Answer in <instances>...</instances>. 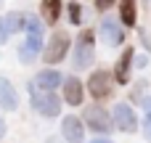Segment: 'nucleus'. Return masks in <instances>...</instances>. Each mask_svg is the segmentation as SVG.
<instances>
[{"label": "nucleus", "instance_id": "f257e3e1", "mask_svg": "<svg viewBox=\"0 0 151 143\" xmlns=\"http://www.w3.org/2000/svg\"><path fill=\"white\" fill-rule=\"evenodd\" d=\"M96 64V29L93 27H82L74 45H72V69L74 72H85Z\"/></svg>", "mask_w": 151, "mask_h": 143}, {"label": "nucleus", "instance_id": "f03ea898", "mask_svg": "<svg viewBox=\"0 0 151 143\" xmlns=\"http://www.w3.org/2000/svg\"><path fill=\"white\" fill-rule=\"evenodd\" d=\"M72 45H74V40H72L69 29H53L50 37H45V48H42V56H40L42 64H48V66L61 64L69 56Z\"/></svg>", "mask_w": 151, "mask_h": 143}, {"label": "nucleus", "instance_id": "7ed1b4c3", "mask_svg": "<svg viewBox=\"0 0 151 143\" xmlns=\"http://www.w3.org/2000/svg\"><path fill=\"white\" fill-rule=\"evenodd\" d=\"M27 93H29V106H32V111H35L37 117H45V119L61 117L64 101H61L58 93H42V90H37L32 82H27Z\"/></svg>", "mask_w": 151, "mask_h": 143}, {"label": "nucleus", "instance_id": "20e7f679", "mask_svg": "<svg viewBox=\"0 0 151 143\" xmlns=\"http://www.w3.org/2000/svg\"><path fill=\"white\" fill-rule=\"evenodd\" d=\"M80 119L85 122V130L96 133V138H106L109 133H114L111 111H109V109H104L101 103H90V106H85Z\"/></svg>", "mask_w": 151, "mask_h": 143}, {"label": "nucleus", "instance_id": "39448f33", "mask_svg": "<svg viewBox=\"0 0 151 143\" xmlns=\"http://www.w3.org/2000/svg\"><path fill=\"white\" fill-rule=\"evenodd\" d=\"M114 77H111V72L109 69H93L90 72V77H88V82H85V93L93 98V101H106V98H111L114 96Z\"/></svg>", "mask_w": 151, "mask_h": 143}, {"label": "nucleus", "instance_id": "423d86ee", "mask_svg": "<svg viewBox=\"0 0 151 143\" xmlns=\"http://www.w3.org/2000/svg\"><path fill=\"white\" fill-rule=\"evenodd\" d=\"M85 122L77 114H64L58 125V138L64 143H85Z\"/></svg>", "mask_w": 151, "mask_h": 143}, {"label": "nucleus", "instance_id": "0eeeda50", "mask_svg": "<svg viewBox=\"0 0 151 143\" xmlns=\"http://www.w3.org/2000/svg\"><path fill=\"white\" fill-rule=\"evenodd\" d=\"M29 82H32L37 90H42V93H58L61 85H64V74H61L56 66H45V69L35 72V77H32Z\"/></svg>", "mask_w": 151, "mask_h": 143}, {"label": "nucleus", "instance_id": "6e6552de", "mask_svg": "<svg viewBox=\"0 0 151 143\" xmlns=\"http://www.w3.org/2000/svg\"><path fill=\"white\" fill-rule=\"evenodd\" d=\"M111 122H114V127H117L119 133H135V130H138V117H135V109H133L127 101L114 103Z\"/></svg>", "mask_w": 151, "mask_h": 143}, {"label": "nucleus", "instance_id": "1a4fd4ad", "mask_svg": "<svg viewBox=\"0 0 151 143\" xmlns=\"http://www.w3.org/2000/svg\"><path fill=\"white\" fill-rule=\"evenodd\" d=\"M98 34H101L104 45H109V48H117V45L125 42V27H122L119 19H114V16H104V19H101Z\"/></svg>", "mask_w": 151, "mask_h": 143}, {"label": "nucleus", "instance_id": "9d476101", "mask_svg": "<svg viewBox=\"0 0 151 143\" xmlns=\"http://www.w3.org/2000/svg\"><path fill=\"white\" fill-rule=\"evenodd\" d=\"M85 82L77 77V74H69L64 77V85H61V101L66 106H82L85 103Z\"/></svg>", "mask_w": 151, "mask_h": 143}, {"label": "nucleus", "instance_id": "9b49d317", "mask_svg": "<svg viewBox=\"0 0 151 143\" xmlns=\"http://www.w3.org/2000/svg\"><path fill=\"white\" fill-rule=\"evenodd\" d=\"M42 48H45V40H37V37H21L19 45H16V58H19L24 66H32V64L42 56Z\"/></svg>", "mask_w": 151, "mask_h": 143}, {"label": "nucleus", "instance_id": "f8f14e48", "mask_svg": "<svg viewBox=\"0 0 151 143\" xmlns=\"http://www.w3.org/2000/svg\"><path fill=\"white\" fill-rule=\"evenodd\" d=\"M19 103H21V96H19V88L0 74V109L3 111H19Z\"/></svg>", "mask_w": 151, "mask_h": 143}, {"label": "nucleus", "instance_id": "ddd939ff", "mask_svg": "<svg viewBox=\"0 0 151 143\" xmlns=\"http://www.w3.org/2000/svg\"><path fill=\"white\" fill-rule=\"evenodd\" d=\"M133 58H135V50L127 45V48L119 53V58H117V64H114V72H111V77H114V82H117V85H127V82H130Z\"/></svg>", "mask_w": 151, "mask_h": 143}, {"label": "nucleus", "instance_id": "4468645a", "mask_svg": "<svg viewBox=\"0 0 151 143\" xmlns=\"http://www.w3.org/2000/svg\"><path fill=\"white\" fill-rule=\"evenodd\" d=\"M61 13H64V0H40V21L45 27H56L61 21Z\"/></svg>", "mask_w": 151, "mask_h": 143}, {"label": "nucleus", "instance_id": "2eb2a0df", "mask_svg": "<svg viewBox=\"0 0 151 143\" xmlns=\"http://www.w3.org/2000/svg\"><path fill=\"white\" fill-rule=\"evenodd\" d=\"M117 5H119V16H117L119 24L125 29L138 27V0H119Z\"/></svg>", "mask_w": 151, "mask_h": 143}, {"label": "nucleus", "instance_id": "dca6fc26", "mask_svg": "<svg viewBox=\"0 0 151 143\" xmlns=\"http://www.w3.org/2000/svg\"><path fill=\"white\" fill-rule=\"evenodd\" d=\"M45 24L40 21L37 13L27 11V19H24V37H37V40H45Z\"/></svg>", "mask_w": 151, "mask_h": 143}, {"label": "nucleus", "instance_id": "f3484780", "mask_svg": "<svg viewBox=\"0 0 151 143\" xmlns=\"http://www.w3.org/2000/svg\"><path fill=\"white\" fill-rule=\"evenodd\" d=\"M3 19H5V27H8V32H11V37H13V34H24V19H27V11H8Z\"/></svg>", "mask_w": 151, "mask_h": 143}, {"label": "nucleus", "instance_id": "a211bd4d", "mask_svg": "<svg viewBox=\"0 0 151 143\" xmlns=\"http://www.w3.org/2000/svg\"><path fill=\"white\" fill-rule=\"evenodd\" d=\"M64 11H66V19H69L72 27H82V3L72 0V3L64 5Z\"/></svg>", "mask_w": 151, "mask_h": 143}, {"label": "nucleus", "instance_id": "6ab92c4d", "mask_svg": "<svg viewBox=\"0 0 151 143\" xmlns=\"http://www.w3.org/2000/svg\"><path fill=\"white\" fill-rule=\"evenodd\" d=\"M146 88H149V82H146V80H138V82H135V88L130 90V101L143 103V98H146V96H143V93H146Z\"/></svg>", "mask_w": 151, "mask_h": 143}, {"label": "nucleus", "instance_id": "aec40b11", "mask_svg": "<svg viewBox=\"0 0 151 143\" xmlns=\"http://www.w3.org/2000/svg\"><path fill=\"white\" fill-rule=\"evenodd\" d=\"M8 40H11V32H8V27H5V19L0 16V48L8 45Z\"/></svg>", "mask_w": 151, "mask_h": 143}, {"label": "nucleus", "instance_id": "412c9836", "mask_svg": "<svg viewBox=\"0 0 151 143\" xmlns=\"http://www.w3.org/2000/svg\"><path fill=\"white\" fill-rule=\"evenodd\" d=\"M114 3H119V0H96V11H98V13H106Z\"/></svg>", "mask_w": 151, "mask_h": 143}, {"label": "nucleus", "instance_id": "4be33fe9", "mask_svg": "<svg viewBox=\"0 0 151 143\" xmlns=\"http://www.w3.org/2000/svg\"><path fill=\"white\" fill-rule=\"evenodd\" d=\"M146 64H149V56H135L133 58V66L135 69H146Z\"/></svg>", "mask_w": 151, "mask_h": 143}, {"label": "nucleus", "instance_id": "5701e85b", "mask_svg": "<svg viewBox=\"0 0 151 143\" xmlns=\"http://www.w3.org/2000/svg\"><path fill=\"white\" fill-rule=\"evenodd\" d=\"M143 135H146V141L151 143V114H146V119H143Z\"/></svg>", "mask_w": 151, "mask_h": 143}, {"label": "nucleus", "instance_id": "b1692460", "mask_svg": "<svg viewBox=\"0 0 151 143\" xmlns=\"http://www.w3.org/2000/svg\"><path fill=\"white\" fill-rule=\"evenodd\" d=\"M141 42H143V48H146V50H151V34L146 32V29H141Z\"/></svg>", "mask_w": 151, "mask_h": 143}, {"label": "nucleus", "instance_id": "393cba45", "mask_svg": "<svg viewBox=\"0 0 151 143\" xmlns=\"http://www.w3.org/2000/svg\"><path fill=\"white\" fill-rule=\"evenodd\" d=\"M5 135H8V122H5V119L0 117V141H3Z\"/></svg>", "mask_w": 151, "mask_h": 143}, {"label": "nucleus", "instance_id": "a878e982", "mask_svg": "<svg viewBox=\"0 0 151 143\" xmlns=\"http://www.w3.org/2000/svg\"><path fill=\"white\" fill-rule=\"evenodd\" d=\"M141 106L146 109V114H151V96H146V98H143V103H141Z\"/></svg>", "mask_w": 151, "mask_h": 143}, {"label": "nucleus", "instance_id": "bb28decb", "mask_svg": "<svg viewBox=\"0 0 151 143\" xmlns=\"http://www.w3.org/2000/svg\"><path fill=\"white\" fill-rule=\"evenodd\" d=\"M88 143H114L111 138H93V141H88Z\"/></svg>", "mask_w": 151, "mask_h": 143}, {"label": "nucleus", "instance_id": "cd10ccee", "mask_svg": "<svg viewBox=\"0 0 151 143\" xmlns=\"http://www.w3.org/2000/svg\"><path fill=\"white\" fill-rule=\"evenodd\" d=\"M45 143H64L58 135H50V138H45Z\"/></svg>", "mask_w": 151, "mask_h": 143}, {"label": "nucleus", "instance_id": "c85d7f7f", "mask_svg": "<svg viewBox=\"0 0 151 143\" xmlns=\"http://www.w3.org/2000/svg\"><path fill=\"white\" fill-rule=\"evenodd\" d=\"M0 3H3V0H0Z\"/></svg>", "mask_w": 151, "mask_h": 143}]
</instances>
